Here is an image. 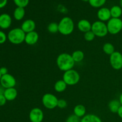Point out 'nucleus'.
I'll return each mask as SVG.
<instances>
[{
    "instance_id": "obj_1",
    "label": "nucleus",
    "mask_w": 122,
    "mask_h": 122,
    "mask_svg": "<svg viewBox=\"0 0 122 122\" xmlns=\"http://www.w3.org/2000/svg\"><path fill=\"white\" fill-rule=\"evenodd\" d=\"M56 63L58 69L64 72L73 69L75 64L71 55L66 52L58 55L56 60Z\"/></svg>"
},
{
    "instance_id": "obj_2",
    "label": "nucleus",
    "mask_w": 122,
    "mask_h": 122,
    "mask_svg": "<svg viewBox=\"0 0 122 122\" xmlns=\"http://www.w3.org/2000/svg\"><path fill=\"white\" fill-rule=\"evenodd\" d=\"M58 32L64 36H67L73 33L75 29L73 20L70 17H64L58 23Z\"/></svg>"
},
{
    "instance_id": "obj_3",
    "label": "nucleus",
    "mask_w": 122,
    "mask_h": 122,
    "mask_svg": "<svg viewBox=\"0 0 122 122\" xmlns=\"http://www.w3.org/2000/svg\"><path fill=\"white\" fill-rule=\"evenodd\" d=\"M26 33L21 28L15 27L9 31L7 35V39L11 44L19 45L25 42Z\"/></svg>"
},
{
    "instance_id": "obj_4",
    "label": "nucleus",
    "mask_w": 122,
    "mask_h": 122,
    "mask_svg": "<svg viewBox=\"0 0 122 122\" xmlns=\"http://www.w3.org/2000/svg\"><path fill=\"white\" fill-rule=\"evenodd\" d=\"M91 30L95 34V36L103 38L108 33L107 24L103 21H95L92 24Z\"/></svg>"
},
{
    "instance_id": "obj_5",
    "label": "nucleus",
    "mask_w": 122,
    "mask_h": 122,
    "mask_svg": "<svg viewBox=\"0 0 122 122\" xmlns=\"http://www.w3.org/2000/svg\"><path fill=\"white\" fill-rule=\"evenodd\" d=\"M81 76L76 70L71 69L65 71L63 74V80L67 85L73 86L77 84L80 81Z\"/></svg>"
},
{
    "instance_id": "obj_6",
    "label": "nucleus",
    "mask_w": 122,
    "mask_h": 122,
    "mask_svg": "<svg viewBox=\"0 0 122 122\" xmlns=\"http://www.w3.org/2000/svg\"><path fill=\"white\" fill-rule=\"evenodd\" d=\"M108 33L117 35L122 30V20L120 18H111L107 23Z\"/></svg>"
},
{
    "instance_id": "obj_7",
    "label": "nucleus",
    "mask_w": 122,
    "mask_h": 122,
    "mask_svg": "<svg viewBox=\"0 0 122 122\" xmlns=\"http://www.w3.org/2000/svg\"><path fill=\"white\" fill-rule=\"evenodd\" d=\"M58 99L57 97L51 93H46L42 98V102L44 107L49 110H52L57 107Z\"/></svg>"
},
{
    "instance_id": "obj_8",
    "label": "nucleus",
    "mask_w": 122,
    "mask_h": 122,
    "mask_svg": "<svg viewBox=\"0 0 122 122\" xmlns=\"http://www.w3.org/2000/svg\"><path fill=\"white\" fill-rule=\"evenodd\" d=\"M110 63L113 69L119 70L122 69V54L119 51H115L110 56Z\"/></svg>"
},
{
    "instance_id": "obj_9",
    "label": "nucleus",
    "mask_w": 122,
    "mask_h": 122,
    "mask_svg": "<svg viewBox=\"0 0 122 122\" xmlns=\"http://www.w3.org/2000/svg\"><path fill=\"white\" fill-rule=\"evenodd\" d=\"M0 84L5 88H14L16 85V80L13 75L9 73L3 75L0 80Z\"/></svg>"
},
{
    "instance_id": "obj_10",
    "label": "nucleus",
    "mask_w": 122,
    "mask_h": 122,
    "mask_svg": "<svg viewBox=\"0 0 122 122\" xmlns=\"http://www.w3.org/2000/svg\"><path fill=\"white\" fill-rule=\"evenodd\" d=\"M29 117L31 122H42L44 119V113L41 108L35 107L30 110Z\"/></svg>"
},
{
    "instance_id": "obj_11",
    "label": "nucleus",
    "mask_w": 122,
    "mask_h": 122,
    "mask_svg": "<svg viewBox=\"0 0 122 122\" xmlns=\"http://www.w3.org/2000/svg\"><path fill=\"white\" fill-rule=\"evenodd\" d=\"M97 17L100 21H108L112 18L110 13V9L107 7H101L100 8L97 12Z\"/></svg>"
},
{
    "instance_id": "obj_12",
    "label": "nucleus",
    "mask_w": 122,
    "mask_h": 122,
    "mask_svg": "<svg viewBox=\"0 0 122 122\" xmlns=\"http://www.w3.org/2000/svg\"><path fill=\"white\" fill-rule=\"evenodd\" d=\"M12 19L9 14L3 13L0 15V28L2 29H7L11 26Z\"/></svg>"
},
{
    "instance_id": "obj_13",
    "label": "nucleus",
    "mask_w": 122,
    "mask_h": 122,
    "mask_svg": "<svg viewBox=\"0 0 122 122\" xmlns=\"http://www.w3.org/2000/svg\"><path fill=\"white\" fill-rule=\"evenodd\" d=\"M39 40V35L36 31H32L26 33L25 42L29 45H33L36 44Z\"/></svg>"
},
{
    "instance_id": "obj_14",
    "label": "nucleus",
    "mask_w": 122,
    "mask_h": 122,
    "mask_svg": "<svg viewBox=\"0 0 122 122\" xmlns=\"http://www.w3.org/2000/svg\"><path fill=\"white\" fill-rule=\"evenodd\" d=\"M20 28L26 33H29L35 30L36 28V23L32 19H27L22 23Z\"/></svg>"
},
{
    "instance_id": "obj_15",
    "label": "nucleus",
    "mask_w": 122,
    "mask_h": 122,
    "mask_svg": "<svg viewBox=\"0 0 122 122\" xmlns=\"http://www.w3.org/2000/svg\"><path fill=\"white\" fill-rule=\"evenodd\" d=\"M77 27L79 30H80L82 32H83L85 33L86 32H88V31L91 30L92 24L88 20L81 19L77 23Z\"/></svg>"
},
{
    "instance_id": "obj_16",
    "label": "nucleus",
    "mask_w": 122,
    "mask_h": 122,
    "mask_svg": "<svg viewBox=\"0 0 122 122\" xmlns=\"http://www.w3.org/2000/svg\"><path fill=\"white\" fill-rule=\"evenodd\" d=\"M17 91L15 88H10L5 89L4 95L7 101H11L15 100L17 97Z\"/></svg>"
},
{
    "instance_id": "obj_17",
    "label": "nucleus",
    "mask_w": 122,
    "mask_h": 122,
    "mask_svg": "<svg viewBox=\"0 0 122 122\" xmlns=\"http://www.w3.org/2000/svg\"><path fill=\"white\" fill-rule=\"evenodd\" d=\"M86 107L82 104H77L74 107L73 114L79 118H82L86 115Z\"/></svg>"
},
{
    "instance_id": "obj_18",
    "label": "nucleus",
    "mask_w": 122,
    "mask_h": 122,
    "mask_svg": "<svg viewBox=\"0 0 122 122\" xmlns=\"http://www.w3.org/2000/svg\"><path fill=\"white\" fill-rule=\"evenodd\" d=\"M121 106V103L120 102L119 100H112L110 101L108 105L110 111L113 113H117L118 110Z\"/></svg>"
},
{
    "instance_id": "obj_19",
    "label": "nucleus",
    "mask_w": 122,
    "mask_h": 122,
    "mask_svg": "<svg viewBox=\"0 0 122 122\" xmlns=\"http://www.w3.org/2000/svg\"><path fill=\"white\" fill-rule=\"evenodd\" d=\"M81 122H102L98 116L94 114H86L81 119Z\"/></svg>"
},
{
    "instance_id": "obj_20",
    "label": "nucleus",
    "mask_w": 122,
    "mask_h": 122,
    "mask_svg": "<svg viewBox=\"0 0 122 122\" xmlns=\"http://www.w3.org/2000/svg\"><path fill=\"white\" fill-rule=\"evenodd\" d=\"M25 15V8H22V7H17L15 8L13 13V16L15 20H17V21H20L21 20L24 18Z\"/></svg>"
},
{
    "instance_id": "obj_21",
    "label": "nucleus",
    "mask_w": 122,
    "mask_h": 122,
    "mask_svg": "<svg viewBox=\"0 0 122 122\" xmlns=\"http://www.w3.org/2000/svg\"><path fill=\"white\" fill-rule=\"evenodd\" d=\"M67 85L66 83V82L62 80H58L54 84V90L57 92H63L66 89Z\"/></svg>"
},
{
    "instance_id": "obj_22",
    "label": "nucleus",
    "mask_w": 122,
    "mask_h": 122,
    "mask_svg": "<svg viewBox=\"0 0 122 122\" xmlns=\"http://www.w3.org/2000/svg\"><path fill=\"white\" fill-rule=\"evenodd\" d=\"M71 57L75 63H79L84 59L85 54L81 50H76L73 52V53L71 54Z\"/></svg>"
},
{
    "instance_id": "obj_23",
    "label": "nucleus",
    "mask_w": 122,
    "mask_h": 122,
    "mask_svg": "<svg viewBox=\"0 0 122 122\" xmlns=\"http://www.w3.org/2000/svg\"><path fill=\"white\" fill-rule=\"evenodd\" d=\"M112 18H120L122 15V8L120 6L114 5L110 8Z\"/></svg>"
},
{
    "instance_id": "obj_24",
    "label": "nucleus",
    "mask_w": 122,
    "mask_h": 122,
    "mask_svg": "<svg viewBox=\"0 0 122 122\" xmlns=\"http://www.w3.org/2000/svg\"><path fill=\"white\" fill-rule=\"evenodd\" d=\"M102 50L105 54L109 55V56L112 55L116 51L114 45L110 42H107L104 44L103 46H102Z\"/></svg>"
},
{
    "instance_id": "obj_25",
    "label": "nucleus",
    "mask_w": 122,
    "mask_h": 122,
    "mask_svg": "<svg viewBox=\"0 0 122 122\" xmlns=\"http://www.w3.org/2000/svg\"><path fill=\"white\" fill-rule=\"evenodd\" d=\"M107 0H89V3L94 8H101L106 4Z\"/></svg>"
},
{
    "instance_id": "obj_26",
    "label": "nucleus",
    "mask_w": 122,
    "mask_h": 122,
    "mask_svg": "<svg viewBox=\"0 0 122 122\" xmlns=\"http://www.w3.org/2000/svg\"><path fill=\"white\" fill-rule=\"evenodd\" d=\"M47 30L50 33L55 34L58 32V24L56 22H51L48 25Z\"/></svg>"
},
{
    "instance_id": "obj_27",
    "label": "nucleus",
    "mask_w": 122,
    "mask_h": 122,
    "mask_svg": "<svg viewBox=\"0 0 122 122\" xmlns=\"http://www.w3.org/2000/svg\"><path fill=\"white\" fill-rule=\"evenodd\" d=\"M14 4L17 5V7L25 8L28 5L29 3V0H13Z\"/></svg>"
},
{
    "instance_id": "obj_28",
    "label": "nucleus",
    "mask_w": 122,
    "mask_h": 122,
    "mask_svg": "<svg viewBox=\"0 0 122 122\" xmlns=\"http://www.w3.org/2000/svg\"><path fill=\"white\" fill-rule=\"evenodd\" d=\"M95 37L96 36H95V34L93 33L92 30L88 31V32L84 33V39L88 42L92 41L95 39Z\"/></svg>"
},
{
    "instance_id": "obj_29",
    "label": "nucleus",
    "mask_w": 122,
    "mask_h": 122,
    "mask_svg": "<svg viewBox=\"0 0 122 122\" xmlns=\"http://www.w3.org/2000/svg\"><path fill=\"white\" fill-rule=\"evenodd\" d=\"M66 122H81V118L78 117L75 114H71L67 118Z\"/></svg>"
},
{
    "instance_id": "obj_30",
    "label": "nucleus",
    "mask_w": 122,
    "mask_h": 122,
    "mask_svg": "<svg viewBox=\"0 0 122 122\" xmlns=\"http://www.w3.org/2000/svg\"><path fill=\"white\" fill-rule=\"evenodd\" d=\"M67 106V101L64 99H59L58 100V102H57V107L61 108V109H63L65 108Z\"/></svg>"
},
{
    "instance_id": "obj_31",
    "label": "nucleus",
    "mask_w": 122,
    "mask_h": 122,
    "mask_svg": "<svg viewBox=\"0 0 122 122\" xmlns=\"http://www.w3.org/2000/svg\"><path fill=\"white\" fill-rule=\"evenodd\" d=\"M7 39V36L3 31L0 30V44H4Z\"/></svg>"
},
{
    "instance_id": "obj_32",
    "label": "nucleus",
    "mask_w": 122,
    "mask_h": 122,
    "mask_svg": "<svg viewBox=\"0 0 122 122\" xmlns=\"http://www.w3.org/2000/svg\"><path fill=\"white\" fill-rule=\"evenodd\" d=\"M7 100H6L5 97H4V95H0V106H4L6 104Z\"/></svg>"
},
{
    "instance_id": "obj_33",
    "label": "nucleus",
    "mask_w": 122,
    "mask_h": 122,
    "mask_svg": "<svg viewBox=\"0 0 122 122\" xmlns=\"http://www.w3.org/2000/svg\"><path fill=\"white\" fill-rule=\"evenodd\" d=\"M0 73L1 74L2 76L6 75V74L8 73V70L5 67H2L0 68Z\"/></svg>"
},
{
    "instance_id": "obj_34",
    "label": "nucleus",
    "mask_w": 122,
    "mask_h": 122,
    "mask_svg": "<svg viewBox=\"0 0 122 122\" xmlns=\"http://www.w3.org/2000/svg\"><path fill=\"white\" fill-rule=\"evenodd\" d=\"M8 0H0V8L4 7L7 5Z\"/></svg>"
},
{
    "instance_id": "obj_35",
    "label": "nucleus",
    "mask_w": 122,
    "mask_h": 122,
    "mask_svg": "<svg viewBox=\"0 0 122 122\" xmlns=\"http://www.w3.org/2000/svg\"><path fill=\"white\" fill-rule=\"evenodd\" d=\"M117 114L118 116H119L122 119V105L120 106V108H119V110H118L117 113Z\"/></svg>"
},
{
    "instance_id": "obj_36",
    "label": "nucleus",
    "mask_w": 122,
    "mask_h": 122,
    "mask_svg": "<svg viewBox=\"0 0 122 122\" xmlns=\"http://www.w3.org/2000/svg\"><path fill=\"white\" fill-rule=\"evenodd\" d=\"M5 89L0 84V95H3L4 93Z\"/></svg>"
},
{
    "instance_id": "obj_37",
    "label": "nucleus",
    "mask_w": 122,
    "mask_h": 122,
    "mask_svg": "<svg viewBox=\"0 0 122 122\" xmlns=\"http://www.w3.org/2000/svg\"><path fill=\"white\" fill-rule=\"evenodd\" d=\"M119 101H120V103H121V104L122 105V93L121 94H120V97H119Z\"/></svg>"
},
{
    "instance_id": "obj_38",
    "label": "nucleus",
    "mask_w": 122,
    "mask_h": 122,
    "mask_svg": "<svg viewBox=\"0 0 122 122\" xmlns=\"http://www.w3.org/2000/svg\"><path fill=\"white\" fill-rule=\"evenodd\" d=\"M120 7L122 8V0H120Z\"/></svg>"
},
{
    "instance_id": "obj_39",
    "label": "nucleus",
    "mask_w": 122,
    "mask_h": 122,
    "mask_svg": "<svg viewBox=\"0 0 122 122\" xmlns=\"http://www.w3.org/2000/svg\"><path fill=\"white\" fill-rule=\"evenodd\" d=\"M82 1H84V2H88L89 0H82Z\"/></svg>"
},
{
    "instance_id": "obj_40",
    "label": "nucleus",
    "mask_w": 122,
    "mask_h": 122,
    "mask_svg": "<svg viewBox=\"0 0 122 122\" xmlns=\"http://www.w3.org/2000/svg\"><path fill=\"white\" fill-rule=\"evenodd\" d=\"M1 77H2V75H1V74L0 73V80H1Z\"/></svg>"
}]
</instances>
